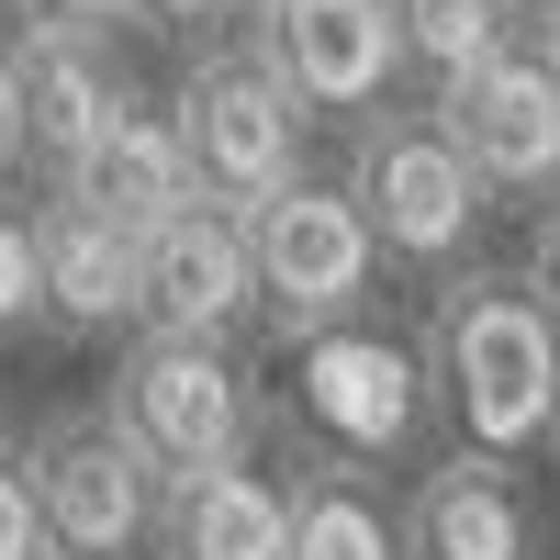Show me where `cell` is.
<instances>
[{
  "mask_svg": "<svg viewBox=\"0 0 560 560\" xmlns=\"http://www.w3.org/2000/svg\"><path fill=\"white\" fill-rule=\"evenodd\" d=\"M427 370L438 404L459 415V448H482L516 471L527 448H549L560 427V325L527 292V269H459L427 292Z\"/></svg>",
  "mask_w": 560,
  "mask_h": 560,
  "instance_id": "1",
  "label": "cell"
},
{
  "mask_svg": "<svg viewBox=\"0 0 560 560\" xmlns=\"http://www.w3.org/2000/svg\"><path fill=\"white\" fill-rule=\"evenodd\" d=\"M280 448L292 471H382V459H415L438 438V370H427V337H393L382 314L359 325H325V337L280 348Z\"/></svg>",
  "mask_w": 560,
  "mask_h": 560,
  "instance_id": "2",
  "label": "cell"
},
{
  "mask_svg": "<svg viewBox=\"0 0 560 560\" xmlns=\"http://www.w3.org/2000/svg\"><path fill=\"white\" fill-rule=\"evenodd\" d=\"M348 202L370 213V236H382L393 269H427V280H459L471 269V236H482V168L459 158V135L438 113H370L348 135Z\"/></svg>",
  "mask_w": 560,
  "mask_h": 560,
  "instance_id": "3",
  "label": "cell"
},
{
  "mask_svg": "<svg viewBox=\"0 0 560 560\" xmlns=\"http://www.w3.org/2000/svg\"><path fill=\"white\" fill-rule=\"evenodd\" d=\"M168 113H179V147H191V168H202V202H224V213H258V202H280V191L314 179L303 168L314 113L280 90V68L258 57L247 34L236 45H202V57L179 68Z\"/></svg>",
  "mask_w": 560,
  "mask_h": 560,
  "instance_id": "4",
  "label": "cell"
},
{
  "mask_svg": "<svg viewBox=\"0 0 560 560\" xmlns=\"http://www.w3.org/2000/svg\"><path fill=\"white\" fill-rule=\"evenodd\" d=\"M23 471H34V504H45V538L57 560H135L168 516V471L113 404H79V415H45L23 438Z\"/></svg>",
  "mask_w": 560,
  "mask_h": 560,
  "instance_id": "5",
  "label": "cell"
},
{
  "mask_svg": "<svg viewBox=\"0 0 560 560\" xmlns=\"http://www.w3.org/2000/svg\"><path fill=\"white\" fill-rule=\"evenodd\" d=\"M135 448L158 459L168 482H191V471H236L247 438H258V370L236 348H202V337H135L113 359V393H102Z\"/></svg>",
  "mask_w": 560,
  "mask_h": 560,
  "instance_id": "6",
  "label": "cell"
},
{
  "mask_svg": "<svg viewBox=\"0 0 560 560\" xmlns=\"http://www.w3.org/2000/svg\"><path fill=\"white\" fill-rule=\"evenodd\" d=\"M247 247H258V303H269V337L303 348L325 325H359L370 292H382V236L370 213L348 202V179H303L247 213Z\"/></svg>",
  "mask_w": 560,
  "mask_h": 560,
  "instance_id": "7",
  "label": "cell"
},
{
  "mask_svg": "<svg viewBox=\"0 0 560 560\" xmlns=\"http://www.w3.org/2000/svg\"><path fill=\"white\" fill-rule=\"evenodd\" d=\"M0 113H12V147L45 179H79L102 158V135L135 113V90L113 68L102 34H68V23H23L0 45Z\"/></svg>",
  "mask_w": 560,
  "mask_h": 560,
  "instance_id": "8",
  "label": "cell"
},
{
  "mask_svg": "<svg viewBox=\"0 0 560 560\" xmlns=\"http://www.w3.org/2000/svg\"><path fill=\"white\" fill-rule=\"evenodd\" d=\"M247 45L280 68V90H292L314 124H348V135L370 113H393V79L415 68L393 0H280L269 23H247Z\"/></svg>",
  "mask_w": 560,
  "mask_h": 560,
  "instance_id": "9",
  "label": "cell"
},
{
  "mask_svg": "<svg viewBox=\"0 0 560 560\" xmlns=\"http://www.w3.org/2000/svg\"><path fill=\"white\" fill-rule=\"evenodd\" d=\"M427 113L459 135V158L482 168L493 202H549V191H560V68H549L538 34L516 45V57L448 79Z\"/></svg>",
  "mask_w": 560,
  "mask_h": 560,
  "instance_id": "10",
  "label": "cell"
},
{
  "mask_svg": "<svg viewBox=\"0 0 560 560\" xmlns=\"http://www.w3.org/2000/svg\"><path fill=\"white\" fill-rule=\"evenodd\" d=\"M236 325H269L247 213L191 202V213L168 224V236H147V337H202V348H236Z\"/></svg>",
  "mask_w": 560,
  "mask_h": 560,
  "instance_id": "11",
  "label": "cell"
},
{
  "mask_svg": "<svg viewBox=\"0 0 560 560\" xmlns=\"http://www.w3.org/2000/svg\"><path fill=\"white\" fill-rule=\"evenodd\" d=\"M404 560H538V504L504 459L459 448L404 493Z\"/></svg>",
  "mask_w": 560,
  "mask_h": 560,
  "instance_id": "12",
  "label": "cell"
},
{
  "mask_svg": "<svg viewBox=\"0 0 560 560\" xmlns=\"http://www.w3.org/2000/svg\"><path fill=\"white\" fill-rule=\"evenodd\" d=\"M34 236H45V325H68V337L135 325L147 337V236H124L79 202H34Z\"/></svg>",
  "mask_w": 560,
  "mask_h": 560,
  "instance_id": "13",
  "label": "cell"
},
{
  "mask_svg": "<svg viewBox=\"0 0 560 560\" xmlns=\"http://www.w3.org/2000/svg\"><path fill=\"white\" fill-rule=\"evenodd\" d=\"M57 202L124 224V236H168V224L202 202V168H191V147H179V113H147V102H135V113L102 135V158H90L79 179H57Z\"/></svg>",
  "mask_w": 560,
  "mask_h": 560,
  "instance_id": "14",
  "label": "cell"
},
{
  "mask_svg": "<svg viewBox=\"0 0 560 560\" xmlns=\"http://www.w3.org/2000/svg\"><path fill=\"white\" fill-rule=\"evenodd\" d=\"M158 560H292V482L247 471V459H236V471L168 482Z\"/></svg>",
  "mask_w": 560,
  "mask_h": 560,
  "instance_id": "15",
  "label": "cell"
},
{
  "mask_svg": "<svg viewBox=\"0 0 560 560\" xmlns=\"http://www.w3.org/2000/svg\"><path fill=\"white\" fill-rule=\"evenodd\" d=\"M292 560H404V516L359 471H292Z\"/></svg>",
  "mask_w": 560,
  "mask_h": 560,
  "instance_id": "16",
  "label": "cell"
},
{
  "mask_svg": "<svg viewBox=\"0 0 560 560\" xmlns=\"http://www.w3.org/2000/svg\"><path fill=\"white\" fill-rule=\"evenodd\" d=\"M393 23H404V57L427 68L438 90L448 79H471L493 57H516L527 23H516V0H393Z\"/></svg>",
  "mask_w": 560,
  "mask_h": 560,
  "instance_id": "17",
  "label": "cell"
},
{
  "mask_svg": "<svg viewBox=\"0 0 560 560\" xmlns=\"http://www.w3.org/2000/svg\"><path fill=\"white\" fill-rule=\"evenodd\" d=\"M45 325V236L23 202H0V337H23Z\"/></svg>",
  "mask_w": 560,
  "mask_h": 560,
  "instance_id": "18",
  "label": "cell"
},
{
  "mask_svg": "<svg viewBox=\"0 0 560 560\" xmlns=\"http://www.w3.org/2000/svg\"><path fill=\"white\" fill-rule=\"evenodd\" d=\"M0 560H57V538H45V504H34V471H23V459L0 471Z\"/></svg>",
  "mask_w": 560,
  "mask_h": 560,
  "instance_id": "19",
  "label": "cell"
},
{
  "mask_svg": "<svg viewBox=\"0 0 560 560\" xmlns=\"http://www.w3.org/2000/svg\"><path fill=\"white\" fill-rule=\"evenodd\" d=\"M147 23H158V34H179V45L202 57V45H236L247 0H147Z\"/></svg>",
  "mask_w": 560,
  "mask_h": 560,
  "instance_id": "20",
  "label": "cell"
},
{
  "mask_svg": "<svg viewBox=\"0 0 560 560\" xmlns=\"http://www.w3.org/2000/svg\"><path fill=\"white\" fill-rule=\"evenodd\" d=\"M34 23H68V34L113 45V23H147V0H34Z\"/></svg>",
  "mask_w": 560,
  "mask_h": 560,
  "instance_id": "21",
  "label": "cell"
},
{
  "mask_svg": "<svg viewBox=\"0 0 560 560\" xmlns=\"http://www.w3.org/2000/svg\"><path fill=\"white\" fill-rule=\"evenodd\" d=\"M527 292L549 303V325H560V202L538 213V236H527Z\"/></svg>",
  "mask_w": 560,
  "mask_h": 560,
  "instance_id": "22",
  "label": "cell"
},
{
  "mask_svg": "<svg viewBox=\"0 0 560 560\" xmlns=\"http://www.w3.org/2000/svg\"><path fill=\"white\" fill-rule=\"evenodd\" d=\"M516 23H527V34H549V23H560V0H516Z\"/></svg>",
  "mask_w": 560,
  "mask_h": 560,
  "instance_id": "23",
  "label": "cell"
},
{
  "mask_svg": "<svg viewBox=\"0 0 560 560\" xmlns=\"http://www.w3.org/2000/svg\"><path fill=\"white\" fill-rule=\"evenodd\" d=\"M12 459H23V427H12V404H0V471H12Z\"/></svg>",
  "mask_w": 560,
  "mask_h": 560,
  "instance_id": "24",
  "label": "cell"
},
{
  "mask_svg": "<svg viewBox=\"0 0 560 560\" xmlns=\"http://www.w3.org/2000/svg\"><path fill=\"white\" fill-rule=\"evenodd\" d=\"M12 158H23V147H12V113H0V179H12Z\"/></svg>",
  "mask_w": 560,
  "mask_h": 560,
  "instance_id": "25",
  "label": "cell"
},
{
  "mask_svg": "<svg viewBox=\"0 0 560 560\" xmlns=\"http://www.w3.org/2000/svg\"><path fill=\"white\" fill-rule=\"evenodd\" d=\"M269 12H280V0H247V23H269Z\"/></svg>",
  "mask_w": 560,
  "mask_h": 560,
  "instance_id": "26",
  "label": "cell"
},
{
  "mask_svg": "<svg viewBox=\"0 0 560 560\" xmlns=\"http://www.w3.org/2000/svg\"><path fill=\"white\" fill-rule=\"evenodd\" d=\"M538 45H549V68H560V23H549V34H538Z\"/></svg>",
  "mask_w": 560,
  "mask_h": 560,
  "instance_id": "27",
  "label": "cell"
},
{
  "mask_svg": "<svg viewBox=\"0 0 560 560\" xmlns=\"http://www.w3.org/2000/svg\"><path fill=\"white\" fill-rule=\"evenodd\" d=\"M0 12H34V0H0Z\"/></svg>",
  "mask_w": 560,
  "mask_h": 560,
  "instance_id": "28",
  "label": "cell"
},
{
  "mask_svg": "<svg viewBox=\"0 0 560 560\" xmlns=\"http://www.w3.org/2000/svg\"><path fill=\"white\" fill-rule=\"evenodd\" d=\"M549 459H560V427H549Z\"/></svg>",
  "mask_w": 560,
  "mask_h": 560,
  "instance_id": "29",
  "label": "cell"
}]
</instances>
